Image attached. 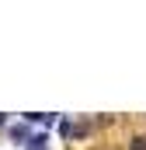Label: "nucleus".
<instances>
[{
    "mask_svg": "<svg viewBox=\"0 0 146 150\" xmlns=\"http://www.w3.org/2000/svg\"><path fill=\"white\" fill-rule=\"evenodd\" d=\"M7 136L14 140V143H28V136H32V129H28V122H14V126H7Z\"/></svg>",
    "mask_w": 146,
    "mask_h": 150,
    "instance_id": "1",
    "label": "nucleus"
},
{
    "mask_svg": "<svg viewBox=\"0 0 146 150\" xmlns=\"http://www.w3.org/2000/svg\"><path fill=\"white\" fill-rule=\"evenodd\" d=\"M25 150H49V136L45 133H32L28 143H25Z\"/></svg>",
    "mask_w": 146,
    "mask_h": 150,
    "instance_id": "2",
    "label": "nucleus"
},
{
    "mask_svg": "<svg viewBox=\"0 0 146 150\" xmlns=\"http://www.w3.org/2000/svg\"><path fill=\"white\" fill-rule=\"evenodd\" d=\"M59 136H63V140H70V136H73V122L66 119V115L59 119Z\"/></svg>",
    "mask_w": 146,
    "mask_h": 150,
    "instance_id": "3",
    "label": "nucleus"
},
{
    "mask_svg": "<svg viewBox=\"0 0 146 150\" xmlns=\"http://www.w3.org/2000/svg\"><path fill=\"white\" fill-rule=\"evenodd\" d=\"M129 150H146V136H132L129 140Z\"/></svg>",
    "mask_w": 146,
    "mask_h": 150,
    "instance_id": "4",
    "label": "nucleus"
},
{
    "mask_svg": "<svg viewBox=\"0 0 146 150\" xmlns=\"http://www.w3.org/2000/svg\"><path fill=\"white\" fill-rule=\"evenodd\" d=\"M0 126H7V115H4V112H0Z\"/></svg>",
    "mask_w": 146,
    "mask_h": 150,
    "instance_id": "5",
    "label": "nucleus"
}]
</instances>
